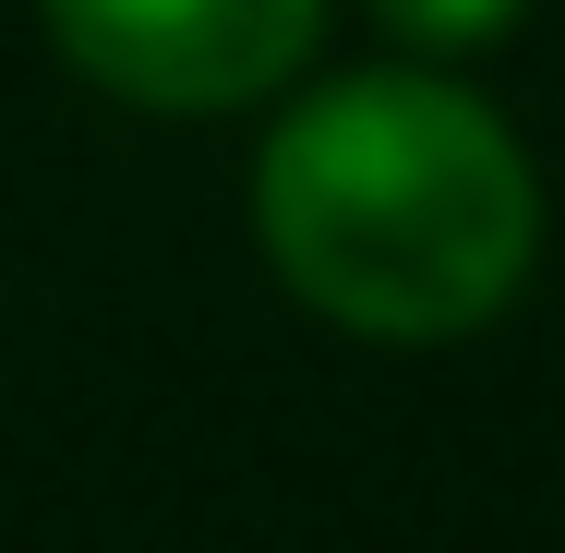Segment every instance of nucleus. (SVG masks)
<instances>
[{"label":"nucleus","instance_id":"nucleus-1","mask_svg":"<svg viewBox=\"0 0 565 553\" xmlns=\"http://www.w3.org/2000/svg\"><path fill=\"white\" fill-rule=\"evenodd\" d=\"M253 241L289 277V301L338 337L446 349L530 289L542 181L530 145L469 85L385 61L289 97V120L253 157Z\"/></svg>","mask_w":565,"mask_h":553},{"label":"nucleus","instance_id":"nucleus-2","mask_svg":"<svg viewBox=\"0 0 565 553\" xmlns=\"http://www.w3.org/2000/svg\"><path fill=\"white\" fill-rule=\"evenodd\" d=\"M36 24L97 97L157 120L265 109L326 49V0H36Z\"/></svg>","mask_w":565,"mask_h":553},{"label":"nucleus","instance_id":"nucleus-3","mask_svg":"<svg viewBox=\"0 0 565 553\" xmlns=\"http://www.w3.org/2000/svg\"><path fill=\"white\" fill-rule=\"evenodd\" d=\"M422 61H457V49H493V36H518V12L530 0H373Z\"/></svg>","mask_w":565,"mask_h":553}]
</instances>
